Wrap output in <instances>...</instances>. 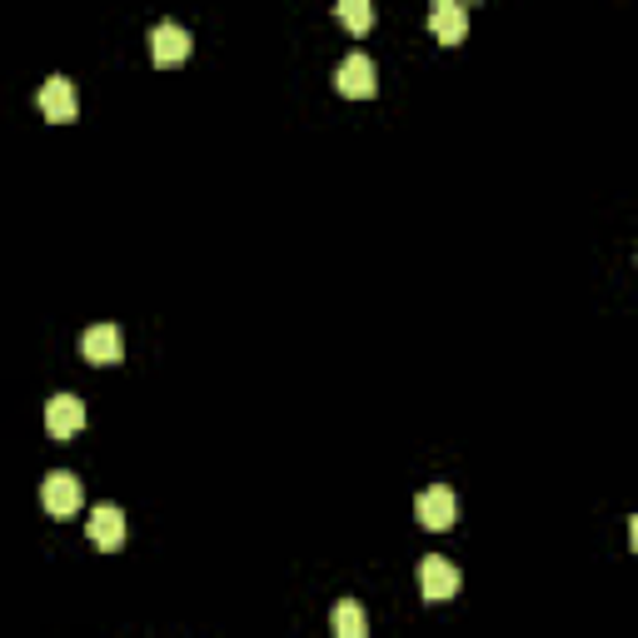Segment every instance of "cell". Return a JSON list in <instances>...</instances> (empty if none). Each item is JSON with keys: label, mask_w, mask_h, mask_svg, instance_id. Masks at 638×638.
<instances>
[{"label": "cell", "mask_w": 638, "mask_h": 638, "mask_svg": "<svg viewBox=\"0 0 638 638\" xmlns=\"http://www.w3.org/2000/svg\"><path fill=\"white\" fill-rule=\"evenodd\" d=\"M40 508H45L50 518L80 514V478L70 474V469H50V474L40 478Z\"/></svg>", "instance_id": "cell-1"}, {"label": "cell", "mask_w": 638, "mask_h": 638, "mask_svg": "<svg viewBox=\"0 0 638 638\" xmlns=\"http://www.w3.org/2000/svg\"><path fill=\"white\" fill-rule=\"evenodd\" d=\"M419 594H424V604H449L459 594V568L439 554L419 558Z\"/></svg>", "instance_id": "cell-2"}, {"label": "cell", "mask_w": 638, "mask_h": 638, "mask_svg": "<svg viewBox=\"0 0 638 638\" xmlns=\"http://www.w3.org/2000/svg\"><path fill=\"white\" fill-rule=\"evenodd\" d=\"M414 514H419V524H424V528H434V534H444V528H454V518H459V498H454V488H449V484L424 488V494L414 498Z\"/></svg>", "instance_id": "cell-3"}, {"label": "cell", "mask_w": 638, "mask_h": 638, "mask_svg": "<svg viewBox=\"0 0 638 638\" xmlns=\"http://www.w3.org/2000/svg\"><path fill=\"white\" fill-rule=\"evenodd\" d=\"M335 85H339V95H349V100H369L379 90V70H374V60L369 55H344V65L335 70Z\"/></svg>", "instance_id": "cell-4"}, {"label": "cell", "mask_w": 638, "mask_h": 638, "mask_svg": "<svg viewBox=\"0 0 638 638\" xmlns=\"http://www.w3.org/2000/svg\"><path fill=\"white\" fill-rule=\"evenodd\" d=\"M35 105L50 125H70V120H75V85H70L65 75H50L45 85L35 90Z\"/></svg>", "instance_id": "cell-5"}, {"label": "cell", "mask_w": 638, "mask_h": 638, "mask_svg": "<svg viewBox=\"0 0 638 638\" xmlns=\"http://www.w3.org/2000/svg\"><path fill=\"white\" fill-rule=\"evenodd\" d=\"M150 55H155V65H185V60H189L185 25H175V20H160V25L150 30Z\"/></svg>", "instance_id": "cell-6"}, {"label": "cell", "mask_w": 638, "mask_h": 638, "mask_svg": "<svg viewBox=\"0 0 638 638\" xmlns=\"http://www.w3.org/2000/svg\"><path fill=\"white\" fill-rule=\"evenodd\" d=\"M80 354L90 359V364H120V354H125V339H120L115 325H90L85 335H80Z\"/></svg>", "instance_id": "cell-7"}, {"label": "cell", "mask_w": 638, "mask_h": 638, "mask_svg": "<svg viewBox=\"0 0 638 638\" xmlns=\"http://www.w3.org/2000/svg\"><path fill=\"white\" fill-rule=\"evenodd\" d=\"M85 528H90V544L105 548V554H115V548L125 544V514H120L115 504H95V508H90Z\"/></svg>", "instance_id": "cell-8"}, {"label": "cell", "mask_w": 638, "mask_h": 638, "mask_svg": "<svg viewBox=\"0 0 638 638\" xmlns=\"http://www.w3.org/2000/svg\"><path fill=\"white\" fill-rule=\"evenodd\" d=\"M45 429H50V439H75L80 429H85V404H80L75 394H55L45 404Z\"/></svg>", "instance_id": "cell-9"}, {"label": "cell", "mask_w": 638, "mask_h": 638, "mask_svg": "<svg viewBox=\"0 0 638 638\" xmlns=\"http://www.w3.org/2000/svg\"><path fill=\"white\" fill-rule=\"evenodd\" d=\"M429 30H434L439 45H459L469 30V10L454 6V0H434V6H429Z\"/></svg>", "instance_id": "cell-10"}, {"label": "cell", "mask_w": 638, "mask_h": 638, "mask_svg": "<svg viewBox=\"0 0 638 638\" xmlns=\"http://www.w3.org/2000/svg\"><path fill=\"white\" fill-rule=\"evenodd\" d=\"M329 624H335V638H369V614L359 608V598H339Z\"/></svg>", "instance_id": "cell-11"}, {"label": "cell", "mask_w": 638, "mask_h": 638, "mask_svg": "<svg viewBox=\"0 0 638 638\" xmlns=\"http://www.w3.org/2000/svg\"><path fill=\"white\" fill-rule=\"evenodd\" d=\"M339 20H344L354 35H364V30L374 25V6H369V0H339Z\"/></svg>", "instance_id": "cell-12"}, {"label": "cell", "mask_w": 638, "mask_h": 638, "mask_svg": "<svg viewBox=\"0 0 638 638\" xmlns=\"http://www.w3.org/2000/svg\"><path fill=\"white\" fill-rule=\"evenodd\" d=\"M628 548H634V554H638V514L628 518Z\"/></svg>", "instance_id": "cell-13"}]
</instances>
